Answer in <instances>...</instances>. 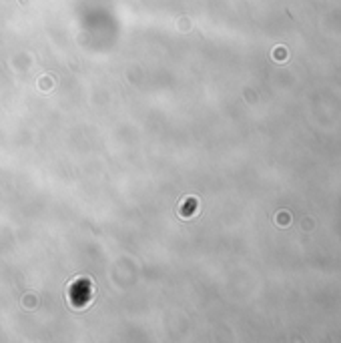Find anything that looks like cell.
Instances as JSON below:
<instances>
[{
    "mask_svg": "<svg viewBox=\"0 0 341 343\" xmlns=\"http://www.w3.org/2000/svg\"><path fill=\"white\" fill-rule=\"evenodd\" d=\"M279 225H289V215H279Z\"/></svg>",
    "mask_w": 341,
    "mask_h": 343,
    "instance_id": "obj_1",
    "label": "cell"
}]
</instances>
